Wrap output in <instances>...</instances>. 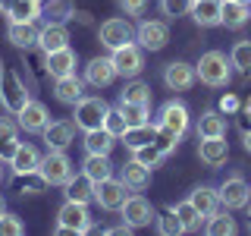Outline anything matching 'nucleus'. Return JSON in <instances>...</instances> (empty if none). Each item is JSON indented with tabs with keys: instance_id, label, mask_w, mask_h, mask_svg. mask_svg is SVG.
<instances>
[{
	"instance_id": "obj_1",
	"label": "nucleus",
	"mask_w": 251,
	"mask_h": 236,
	"mask_svg": "<svg viewBox=\"0 0 251 236\" xmlns=\"http://www.w3.org/2000/svg\"><path fill=\"white\" fill-rule=\"evenodd\" d=\"M195 73H198V79L207 88H226L232 82V63L223 51H207V54H201Z\"/></svg>"
},
{
	"instance_id": "obj_2",
	"label": "nucleus",
	"mask_w": 251,
	"mask_h": 236,
	"mask_svg": "<svg viewBox=\"0 0 251 236\" xmlns=\"http://www.w3.org/2000/svg\"><path fill=\"white\" fill-rule=\"evenodd\" d=\"M75 114H73V123L78 126L82 132L88 129H100L104 126V117H107V101L100 98V94H82V98L75 101Z\"/></svg>"
},
{
	"instance_id": "obj_3",
	"label": "nucleus",
	"mask_w": 251,
	"mask_h": 236,
	"mask_svg": "<svg viewBox=\"0 0 251 236\" xmlns=\"http://www.w3.org/2000/svg\"><path fill=\"white\" fill-rule=\"evenodd\" d=\"M91 230V211L85 202H63L57 211V233H88Z\"/></svg>"
},
{
	"instance_id": "obj_4",
	"label": "nucleus",
	"mask_w": 251,
	"mask_h": 236,
	"mask_svg": "<svg viewBox=\"0 0 251 236\" xmlns=\"http://www.w3.org/2000/svg\"><path fill=\"white\" fill-rule=\"evenodd\" d=\"M0 104L10 110L13 117L28 104V91H25V85H22V79L6 66H3V73H0Z\"/></svg>"
},
{
	"instance_id": "obj_5",
	"label": "nucleus",
	"mask_w": 251,
	"mask_h": 236,
	"mask_svg": "<svg viewBox=\"0 0 251 236\" xmlns=\"http://www.w3.org/2000/svg\"><path fill=\"white\" fill-rule=\"evenodd\" d=\"M110 60H113V66H116L120 76L135 79V76H141V69H145V47L129 41V44L116 47V51H110Z\"/></svg>"
},
{
	"instance_id": "obj_6",
	"label": "nucleus",
	"mask_w": 251,
	"mask_h": 236,
	"mask_svg": "<svg viewBox=\"0 0 251 236\" xmlns=\"http://www.w3.org/2000/svg\"><path fill=\"white\" fill-rule=\"evenodd\" d=\"M220 205L229 211H239V208H248L251 202V186L245 177H239V173H232V177H226L223 183H220Z\"/></svg>"
},
{
	"instance_id": "obj_7",
	"label": "nucleus",
	"mask_w": 251,
	"mask_h": 236,
	"mask_svg": "<svg viewBox=\"0 0 251 236\" xmlns=\"http://www.w3.org/2000/svg\"><path fill=\"white\" fill-rule=\"evenodd\" d=\"M98 38H100V44H104L107 51H116V47L135 41V29L129 26V19H123V16H113V19L100 22Z\"/></svg>"
},
{
	"instance_id": "obj_8",
	"label": "nucleus",
	"mask_w": 251,
	"mask_h": 236,
	"mask_svg": "<svg viewBox=\"0 0 251 236\" xmlns=\"http://www.w3.org/2000/svg\"><path fill=\"white\" fill-rule=\"evenodd\" d=\"M38 173L47 179V186H63L69 177H73V161L66 157V151H47L41 157Z\"/></svg>"
},
{
	"instance_id": "obj_9",
	"label": "nucleus",
	"mask_w": 251,
	"mask_h": 236,
	"mask_svg": "<svg viewBox=\"0 0 251 236\" xmlns=\"http://www.w3.org/2000/svg\"><path fill=\"white\" fill-rule=\"evenodd\" d=\"M126 192H129L126 183H123V179H113V177L98 179V183H94V202H98L104 211H120L123 202L129 199Z\"/></svg>"
},
{
	"instance_id": "obj_10",
	"label": "nucleus",
	"mask_w": 251,
	"mask_h": 236,
	"mask_svg": "<svg viewBox=\"0 0 251 236\" xmlns=\"http://www.w3.org/2000/svg\"><path fill=\"white\" fill-rule=\"evenodd\" d=\"M120 214H123V220L132 227V230H138V227H148L151 220H157V211H154V205L148 202L145 195H129V199L123 202Z\"/></svg>"
},
{
	"instance_id": "obj_11",
	"label": "nucleus",
	"mask_w": 251,
	"mask_h": 236,
	"mask_svg": "<svg viewBox=\"0 0 251 236\" xmlns=\"http://www.w3.org/2000/svg\"><path fill=\"white\" fill-rule=\"evenodd\" d=\"M188 123L192 120H188V107L182 101H167V104L160 107V114H157V126L173 132V136H179V139L188 132Z\"/></svg>"
},
{
	"instance_id": "obj_12",
	"label": "nucleus",
	"mask_w": 251,
	"mask_h": 236,
	"mask_svg": "<svg viewBox=\"0 0 251 236\" xmlns=\"http://www.w3.org/2000/svg\"><path fill=\"white\" fill-rule=\"evenodd\" d=\"M195 82H198V73H195L192 63L173 60V63H167V66H163V85H167L170 91H188Z\"/></svg>"
},
{
	"instance_id": "obj_13",
	"label": "nucleus",
	"mask_w": 251,
	"mask_h": 236,
	"mask_svg": "<svg viewBox=\"0 0 251 236\" xmlns=\"http://www.w3.org/2000/svg\"><path fill=\"white\" fill-rule=\"evenodd\" d=\"M41 136H44L47 151H66L75 142V123L73 120H53L41 129Z\"/></svg>"
},
{
	"instance_id": "obj_14",
	"label": "nucleus",
	"mask_w": 251,
	"mask_h": 236,
	"mask_svg": "<svg viewBox=\"0 0 251 236\" xmlns=\"http://www.w3.org/2000/svg\"><path fill=\"white\" fill-rule=\"evenodd\" d=\"M135 41L145 47V51H163L170 41V29L167 22H157V19H145L135 29Z\"/></svg>"
},
{
	"instance_id": "obj_15",
	"label": "nucleus",
	"mask_w": 251,
	"mask_h": 236,
	"mask_svg": "<svg viewBox=\"0 0 251 236\" xmlns=\"http://www.w3.org/2000/svg\"><path fill=\"white\" fill-rule=\"evenodd\" d=\"M198 157H201V164H207V167H223V164L229 161V142H226V136L201 139L198 142Z\"/></svg>"
},
{
	"instance_id": "obj_16",
	"label": "nucleus",
	"mask_w": 251,
	"mask_h": 236,
	"mask_svg": "<svg viewBox=\"0 0 251 236\" xmlns=\"http://www.w3.org/2000/svg\"><path fill=\"white\" fill-rule=\"evenodd\" d=\"M120 76L113 66V60L110 57H91L88 66H85V82L94 85V88H107V85H113V79Z\"/></svg>"
},
{
	"instance_id": "obj_17",
	"label": "nucleus",
	"mask_w": 251,
	"mask_h": 236,
	"mask_svg": "<svg viewBox=\"0 0 251 236\" xmlns=\"http://www.w3.org/2000/svg\"><path fill=\"white\" fill-rule=\"evenodd\" d=\"M195 19V26L201 29H214L223 22V0H195L192 3V13H188Z\"/></svg>"
},
{
	"instance_id": "obj_18",
	"label": "nucleus",
	"mask_w": 251,
	"mask_h": 236,
	"mask_svg": "<svg viewBox=\"0 0 251 236\" xmlns=\"http://www.w3.org/2000/svg\"><path fill=\"white\" fill-rule=\"evenodd\" d=\"M10 167L16 177H22V173H35L41 167V154H38L35 145H25V142H19V145L10 151Z\"/></svg>"
},
{
	"instance_id": "obj_19",
	"label": "nucleus",
	"mask_w": 251,
	"mask_h": 236,
	"mask_svg": "<svg viewBox=\"0 0 251 236\" xmlns=\"http://www.w3.org/2000/svg\"><path fill=\"white\" fill-rule=\"evenodd\" d=\"M19 126L25 132H41L47 123H50V114H47V107L41 104V101H35V98H28V104L19 110Z\"/></svg>"
},
{
	"instance_id": "obj_20",
	"label": "nucleus",
	"mask_w": 251,
	"mask_h": 236,
	"mask_svg": "<svg viewBox=\"0 0 251 236\" xmlns=\"http://www.w3.org/2000/svg\"><path fill=\"white\" fill-rule=\"evenodd\" d=\"M120 179L132 192H145V189L151 186V167H145V164H138L135 157H132V161H126L120 167Z\"/></svg>"
},
{
	"instance_id": "obj_21",
	"label": "nucleus",
	"mask_w": 251,
	"mask_h": 236,
	"mask_svg": "<svg viewBox=\"0 0 251 236\" xmlns=\"http://www.w3.org/2000/svg\"><path fill=\"white\" fill-rule=\"evenodd\" d=\"M75 63H78V60H75V51H73V47H60V51L44 54V69H47L53 79L75 73Z\"/></svg>"
},
{
	"instance_id": "obj_22",
	"label": "nucleus",
	"mask_w": 251,
	"mask_h": 236,
	"mask_svg": "<svg viewBox=\"0 0 251 236\" xmlns=\"http://www.w3.org/2000/svg\"><path fill=\"white\" fill-rule=\"evenodd\" d=\"M85 94V79H78L75 73H69V76H60L57 79V85H53V98L60 101V104H69L73 107L78 98Z\"/></svg>"
},
{
	"instance_id": "obj_23",
	"label": "nucleus",
	"mask_w": 251,
	"mask_h": 236,
	"mask_svg": "<svg viewBox=\"0 0 251 236\" xmlns=\"http://www.w3.org/2000/svg\"><path fill=\"white\" fill-rule=\"evenodd\" d=\"M38 47H41L44 54L50 51H60V47H69V31L63 22H47V26L38 31Z\"/></svg>"
},
{
	"instance_id": "obj_24",
	"label": "nucleus",
	"mask_w": 251,
	"mask_h": 236,
	"mask_svg": "<svg viewBox=\"0 0 251 236\" xmlns=\"http://www.w3.org/2000/svg\"><path fill=\"white\" fill-rule=\"evenodd\" d=\"M6 41L19 51H28V47H38V29L35 22H10L6 29Z\"/></svg>"
},
{
	"instance_id": "obj_25",
	"label": "nucleus",
	"mask_w": 251,
	"mask_h": 236,
	"mask_svg": "<svg viewBox=\"0 0 251 236\" xmlns=\"http://www.w3.org/2000/svg\"><path fill=\"white\" fill-rule=\"evenodd\" d=\"M63 189H66L63 195H66L69 202H85V205H88V202L94 199V183H91L88 177H85V173H78V177L73 173V177L63 183Z\"/></svg>"
},
{
	"instance_id": "obj_26",
	"label": "nucleus",
	"mask_w": 251,
	"mask_h": 236,
	"mask_svg": "<svg viewBox=\"0 0 251 236\" xmlns=\"http://www.w3.org/2000/svg\"><path fill=\"white\" fill-rule=\"evenodd\" d=\"M188 202H192L195 208L201 211V217L207 220V217H210V214H214V211L220 208V192H217L214 186H198L192 195H188Z\"/></svg>"
},
{
	"instance_id": "obj_27",
	"label": "nucleus",
	"mask_w": 251,
	"mask_h": 236,
	"mask_svg": "<svg viewBox=\"0 0 251 236\" xmlns=\"http://www.w3.org/2000/svg\"><path fill=\"white\" fill-rule=\"evenodd\" d=\"M251 19V6L239 3V0H223V22L220 26L226 29H245Z\"/></svg>"
},
{
	"instance_id": "obj_28",
	"label": "nucleus",
	"mask_w": 251,
	"mask_h": 236,
	"mask_svg": "<svg viewBox=\"0 0 251 236\" xmlns=\"http://www.w3.org/2000/svg\"><path fill=\"white\" fill-rule=\"evenodd\" d=\"M82 145H85V154H110L113 145H116V139L100 126V129H88V132H85Z\"/></svg>"
},
{
	"instance_id": "obj_29",
	"label": "nucleus",
	"mask_w": 251,
	"mask_h": 236,
	"mask_svg": "<svg viewBox=\"0 0 251 236\" xmlns=\"http://www.w3.org/2000/svg\"><path fill=\"white\" fill-rule=\"evenodd\" d=\"M82 173L91 179V183H98V179H107V177H113V164H110V154H85Z\"/></svg>"
},
{
	"instance_id": "obj_30",
	"label": "nucleus",
	"mask_w": 251,
	"mask_h": 236,
	"mask_svg": "<svg viewBox=\"0 0 251 236\" xmlns=\"http://www.w3.org/2000/svg\"><path fill=\"white\" fill-rule=\"evenodd\" d=\"M154 136H157V126H151V123L129 126V129L123 132V145L129 148V151H135V148H141V145H151Z\"/></svg>"
},
{
	"instance_id": "obj_31",
	"label": "nucleus",
	"mask_w": 251,
	"mask_h": 236,
	"mask_svg": "<svg viewBox=\"0 0 251 236\" xmlns=\"http://www.w3.org/2000/svg\"><path fill=\"white\" fill-rule=\"evenodd\" d=\"M210 136H226V117L220 110H204L198 120V139H210Z\"/></svg>"
},
{
	"instance_id": "obj_32",
	"label": "nucleus",
	"mask_w": 251,
	"mask_h": 236,
	"mask_svg": "<svg viewBox=\"0 0 251 236\" xmlns=\"http://www.w3.org/2000/svg\"><path fill=\"white\" fill-rule=\"evenodd\" d=\"M204 230H207L210 236H232L235 230H239V227H235V220L229 217V208L226 211H214V214H210L207 220H204Z\"/></svg>"
},
{
	"instance_id": "obj_33",
	"label": "nucleus",
	"mask_w": 251,
	"mask_h": 236,
	"mask_svg": "<svg viewBox=\"0 0 251 236\" xmlns=\"http://www.w3.org/2000/svg\"><path fill=\"white\" fill-rule=\"evenodd\" d=\"M6 16H10V22H38L41 3H38V0H16Z\"/></svg>"
},
{
	"instance_id": "obj_34",
	"label": "nucleus",
	"mask_w": 251,
	"mask_h": 236,
	"mask_svg": "<svg viewBox=\"0 0 251 236\" xmlns=\"http://www.w3.org/2000/svg\"><path fill=\"white\" fill-rule=\"evenodd\" d=\"M173 211H176V217L179 220H182V227H185V233H195V230H201V211L198 208H195V205L192 202H176V205H173Z\"/></svg>"
},
{
	"instance_id": "obj_35",
	"label": "nucleus",
	"mask_w": 251,
	"mask_h": 236,
	"mask_svg": "<svg viewBox=\"0 0 251 236\" xmlns=\"http://www.w3.org/2000/svg\"><path fill=\"white\" fill-rule=\"evenodd\" d=\"M16 145H19V123L0 117V157H10Z\"/></svg>"
},
{
	"instance_id": "obj_36",
	"label": "nucleus",
	"mask_w": 251,
	"mask_h": 236,
	"mask_svg": "<svg viewBox=\"0 0 251 236\" xmlns=\"http://www.w3.org/2000/svg\"><path fill=\"white\" fill-rule=\"evenodd\" d=\"M120 114L126 117V123L129 126H141V123H151L148 117H151V104H135V101H120Z\"/></svg>"
},
{
	"instance_id": "obj_37",
	"label": "nucleus",
	"mask_w": 251,
	"mask_h": 236,
	"mask_svg": "<svg viewBox=\"0 0 251 236\" xmlns=\"http://www.w3.org/2000/svg\"><path fill=\"white\" fill-rule=\"evenodd\" d=\"M229 63L242 76H251V41H235L229 51Z\"/></svg>"
},
{
	"instance_id": "obj_38",
	"label": "nucleus",
	"mask_w": 251,
	"mask_h": 236,
	"mask_svg": "<svg viewBox=\"0 0 251 236\" xmlns=\"http://www.w3.org/2000/svg\"><path fill=\"white\" fill-rule=\"evenodd\" d=\"M120 101H135V104H151V85H145L141 79L135 76L129 85L120 91Z\"/></svg>"
},
{
	"instance_id": "obj_39",
	"label": "nucleus",
	"mask_w": 251,
	"mask_h": 236,
	"mask_svg": "<svg viewBox=\"0 0 251 236\" xmlns=\"http://www.w3.org/2000/svg\"><path fill=\"white\" fill-rule=\"evenodd\" d=\"M19 179V192L22 195H38V192H44L47 189V179L41 177V173H22V177H16Z\"/></svg>"
},
{
	"instance_id": "obj_40",
	"label": "nucleus",
	"mask_w": 251,
	"mask_h": 236,
	"mask_svg": "<svg viewBox=\"0 0 251 236\" xmlns=\"http://www.w3.org/2000/svg\"><path fill=\"white\" fill-rule=\"evenodd\" d=\"M157 230H160L163 236H179V233H185V227H182V220L176 217V211H163L160 217H157Z\"/></svg>"
},
{
	"instance_id": "obj_41",
	"label": "nucleus",
	"mask_w": 251,
	"mask_h": 236,
	"mask_svg": "<svg viewBox=\"0 0 251 236\" xmlns=\"http://www.w3.org/2000/svg\"><path fill=\"white\" fill-rule=\"evenodd\" d=\"M132 157H135L138 164H145V167H157V164H160L167 154H163L160 148H157L154 142H151V145H141V148H135V151H132Z\"/></svg>"
},
{
	"instance_id": "obj_42",
	"label": "nucleus",
	"mask_w": 251,
	"mask_h": 236,
	"mask_svg": "<svg viewBox=\"0 0 251 236\" xmlns=\"http://www.w3.org/2000/svg\"><path fill=\"white\" fill-rule=\"evenodd\" d=\"M104 129H107L113 139H123V132L129 129V123H126V117L120 114V107H116V110H107V117H104Z\"/></svg>"
},
{
	"instance_id": "obj_43",
	"label": "nucleus",
	"mask_w": 251,
	"mask_h": 236,
	"mask_svg": "<svg viewBox=\"0 0 251 236\" xmlns=\"http://www.w3.org/2000/svg\"><path fill=\"white\" fill-rule=\"evenodd\" d=\"M192 3L195 0H160V13L170 16V19H179V16L192 13Z\"/></svg>"
},
{
	"instance_id": "obj_44",
	"label": "nucleus",
	"mask_w": 251,
	"mask_h": 236,
	"mask_svg": "<svg viewBox=\"0 0 251 236\" xmlns=\"http://www.w3.org/2000/svg\"><path fill=\"white\" fill-rule=\"evenodd\" d=\"M22 233H25V224L10 211H3L0 214V236H22Z\"/></svg>"
},
{
	"instance_id": "obj_45",
	"label": "nucleus",
	"mask_w": 251,
	"mask_h": 236,
	"mask_svg": "<svg viewBox=\"0 0 251 236\" xmlns=\"http://www.w3.org/2000/svg\"><path fill=\"white\" fill-rule=\"evenodd\" d=\"M116 3H120V10L126 16H141L145 6H148V0H116Z\"/></svg>"
},
{
	"instance_id": "obj_46",
	"label": "nucleus",
	"mask_w": 251,
	"mask_h": 236,
	"mask_svg": "<svg viewBox=\"0 0 251 236\" xmlns=\"http://www.w3.org/2000/svg\"><path fill=\"white\" fill-rule=\"evenodd\" d=\"M239 98H235V94H223V98H220V114H239Z\"/></svg>"
},
{
	"instance_id": "obj_47",
	"label": "nucleus",
	"mask_w": 251,
	"mask_h": 236,
	"mask_svg": "<svg viewBox=\"0 0 251 236\" xmlns=\"http://www.w3.org/2000/svg\"><path fill=\"white\" fill-rule=\"evenodd\" d=\"M242 142H245V151L251 154V129H248V132H242Z\"/></svg>"
},
{
	"instance_id": "obj_48",
	"label": "nucleus",
	"mask_w": 251,
	"mask_h": 236,
	"mask_svg": "<svg viewBox=\"0 0 251 236\" xmlns=\"http://www.w3.org/2000/svg\"><path fill=\"white\" fill-rule=\"evenodd\" d=\"M13 3H16V0H0V13H10Z\"/></svg>"
},
{
	"instance_id": "obj_49",
	"label": "nucleus",
	"mask_w": 251,
	"mask_h": 236,
	"mask_svg": "<svg viewBox=\"0 0 251 236\" xmlns=\"http://www.w3.org/2000/svg\"><path fill=\"white\" fill-rule=\"evenodd\" d=\"M242 110H245V114H251V98L245 101V104H242Z\"/></svg>"
},
{
	"instance_id": "obj_50",
	"label": "nucleus",
	"mask_w": 251,
	"mask_h": 236,
	"mask_svg": "<svg viewBox=\"0 0 251 236\" xmlns=\"http://www.w3.org/2000/svg\"><path fill=\"white\" fill-rule=\"evenodd\" d=\"M3 211H6V202H3V195H0V214H3Z\"/></svg>"
},
{
	"instance_id": "obj_51",
	"label": "nucleus",
	"mask_w": 251,
	"mask_h": 236,
	"mask_svg": "<svg viewBox=\"0 0 251 236\" xmlns=\"http://www.w3.org/2000/svg\"><path fill=\"white\" fill-rule=\"evenodd\" d=\"M0 164H3V157H0ZM0 179H3V167H0Z\"/></svg>"
},
{
	"instance_id": "obj_52",
	"label": "nucleus",
	"mask_w": 251,
	"mask_h": 236,
	"mask_svg": "<svg viewBox=\"0 0 251 236\" xmlns=\"http://www.w3.org/2000/svg\"><path fill=\"white\" fill-rule=\"evenodd\" d=\"M239 3H245V6H251V0H239Z\"/></svg>"
},
{
	"instance_id": "obj_53",
	"label": "nucleus",
	"mask_w": 251,
	"mask_h": 236,
	"mask_svg": "<svg viewBox=\"0 0 251 236\" xmlns=\"http://www.w3.org/2000/svg\"><path fill=\"white\" fill-rule=\"evenodd\" d=\"M0 73H3V60H0Z\"/></svg>"
},
{
	"instance_id": "obj_54",
	"label": "nucleus",
	"mask_w": 251,
	"mask_h": 236,
	"mask_svg": "<svg viewBox=\"0 0 251 236\" xmlns=\"http://www.w3.org/2000/svg\"><path fill=\"white\" fill-rule=\"evenodd\" d=\"M248 214H251V202H248Z\"/></svg>"
},
{
	"instance_id": "obj_55",
	"label": "nucleus",
	"mask_w": 251,
	"mask_h": 236,
	"mask_svg": "<svg viewBox=\"0 0 251 236\" xmlns=\"http://www.w3.org/2000/svg\"><path fill=\"white\" fill-rule=\"evenodd\" d=\"M38 3H41V0H38Z\"/></svg>"
}]
</instances>
